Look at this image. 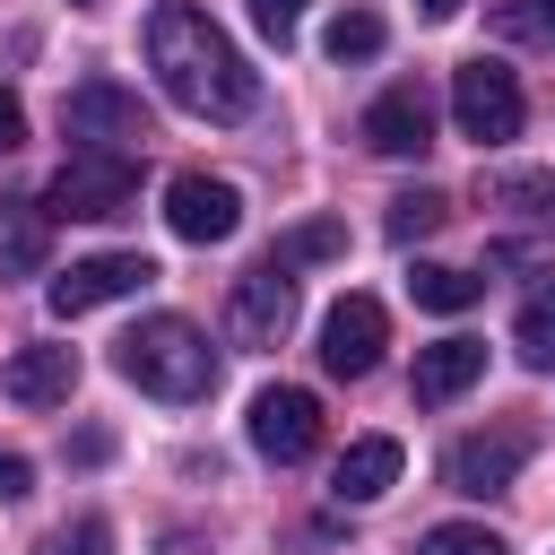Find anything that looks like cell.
<instances>
[{"label":"cell","instance_id":"11","mask_svg":"<svg viewBox=\"0 0 555 555\" xmlns=\"http://www.w3.org/2000/svg\"><path fill=\"white\" fill-rule=\"evenodd\" d=\"M165 225H173L182 243H225V234L243 225V191L217 182V173H173V191H165Z\"/></svg>","mask_w":555,"mask_h":555},{"label":"cell","instance_id":"1","mask_svg":"<svg viewBox=\"0 0 555 555\" xmlns=\"http://www.w3.org/2000/svg\"><path fill=\"white\" fill-rule=\"evenodd\" d=\"M147 69H156V87L182 104V113H199V121H243L251 104H260V78H251V61L225 43V26L208 17V9H191V0H165L156 17H147Z\"/></svg>","mask_w":555,"mask_h":555},{"label":"cell","instance_id":"17","mask_svg":"<svg viewBox=\"0 0 555 555\" xmlns=\"http://www.w3.org/2000/svg\"><path fill=\"white\" fill-rule=\"evenodd\" d=\"M408 295H416L425 312H468V304L486 295V278H468V269H442V260H416Z\"/></svg>","mask_w":555,"mask_h":555},{"label":"cell","instance_id":"7","mask_svg":"<svg viewBox=\"0 0 555 555\" xmlns=\"http://www.w3.org/2000/svg\"><path fill=\"white\" fill-rule=\"evenodd\" d=\"M251 451L278 460V468L312 460V451H321V399L295 390V382H269V390L251 399Z\"/></svg>","mask_w":555,"mask_h":555},{"label":"cell","instance_id":"16","mask_svg":"<svg viewBox=\"0 0 555 555\" xmlns=\"http://www.w3.org/2000/svg\"><path fill=\"white\" fill-rule=\"evenodd\" d=\"M512 347H520V364L555 373V269L529 286V304H520V321H512Z\"/></svg>","mask_w":555,"mask_h":555},{"label":"cell","instance_id":"28","mask_svg":"<svg viewBox=\"0 0 555 555\" xmlns=\"http://www.w3.org/2000/svg\"><path fill=\"white\" fill-rule=\"evenodd\" d=\"M416 9H425V17H460V0H416Z\"/></svg>","mask_w":555,"mask_h":555},{"label":"cell","instance_id":"21","mask_svg":"<svg viewBox=\"0 0 555 555\" xmlns=\"http://www.w3.org/2000/svg\"><path fill=\"white\" fill-rule=\"evenodd\" d=\"M416 555H512V546L494 529H477V520H442V529L416 538Z\"/></svg>","mask_w":555,"mask_h":555},{"label":"cell","instance_id":"25","mask_svg":"<svg viewBox=\"0 0 555 555\" xmlns=\"http://www.w3.org/2000/svg\"><path fill=\"white\" fill-rule=\"evenodd\" d=\"M61 555H113V529H104V520H78V529L61 538Z\"/></svg>","mask_w":555,"mask_h":555},{"label":"cell","instance_id":"29","mask_svg":"<svg viewBox=\"0 0 555 555\" xmlns=\"http://www.w3.org/2000/svg\"><path fill=\"white\" fill-rule=\"evenodd\" d=\"M546 35H555V0H546Z\"/></svg>","mask_w":555,"mask_h":555},{"label":"cell","instance_id":"5","mask_svg":"<svg viewBox=\"0 0 555 555\" xmlns=\"http://www.w3.org/2000/svg\"><path fill=\"white\" fill-rule=\"evenodd\" d=\"M61 130H69V139H87V147L130 156V147H147V104H139L130 87H113V78H87V87H69Z\"/></svg>","mask_w":555,"mask_h":555},{"label":"cell","instance_id":"15","mask_svg":"<svg viewBox=\"0 0 555 555\" xmlns=\"http://www.w3.org/2000/svg\"><path fill=\"white\" fill-rule=\"evenodd\" d=\"M69 382H78V356L69 347H17L9 373H0V390L17 408H52V399H69Z\"/></svg>","mask_w":555,"mask_h":555},{"label":"cell","instance_id":"26","mask_svg":"<svg viewBox=\"0 0 555 555\" xmlns=\"http://www.w3.org/2000/svg\"><path fill=\"white\" fill-rule=\"evenodd\" d=\"M9 147H26V104L0 87V156H9Z\"/></svg>","mask_w":555,"mask_h":555},{"label":"cell","instance_id":"2","mask_svg":"<svg viewBox=\"0 0 555 555\" xmlns=\"http://www.w3.org/2000/svg\"><path fill=\"white\" fill-rule=\"evenodd\" d=\"M121 373H130L139 390H156V399H208L217 356H208V338H199L182 312H156V321H139V330L121 338Z\"/></svg>","mask_w":555,"mask_h":555},{"label":"cell","instance_id":"20","mask_svg":"<svg viewBox=\"0 0 555 555\" xmlns=\"http://www.w3.org/2000/svg\"><path fill=\"white\" fill-rule=\"evenodd\" d=\"M442 217H451L442 191H399V199H390V243H416V234H434Z\"/></svg>","mask_w":555,"mask_h":555},{"label":"cell","instance_id":"8","mask_svg":"<svg viewBox=\"0 0 555 555\" xmlns=\"http://www.w3.org/2000/svg\"><path fill=\"white\" fill-rule=\"evenodd\" d=\"M382 347H390V312H382L373 295H338L330 321H321V364H330L338 382H364V373L382 364Z\"/></svg>","mask_w":555,"mask_h":555},{"label":"cell","instance_id":"14","mask_svg":"<svg viewBox=\"0 0 555 555\" xmlns=\"http://www.w3.org/2000/svg\"><path fill=\"white\" fill-rule=\"evenodd\" d=\"M486 373V347L477 338H434V347H416V408H442V399H460L468 382Z\"/></svg>","mask_w":555,"mask_h":555},{"label":"cell","instance_id":"19","mask_svg":"<svg viewBox=\"0 0 555 555\" xmlns=\"http://www.w3.org/2000/svg\"><path fill=\"white\" fill-rule=\"evenodd\" d=\"M338 251H347V225H338V217H312V225H295L269 260H278V269H304V260H338Z\"/></svg>","mask_w":555,"mask_h":555},{"label":"cell","instance_id":"6","mask_svg":"<svg viewBox=\"0 0 555 555\" xmlns=\"http://www.w3.org/2000/svg\"><path fill=\"white\" fill-rule=\"evenodd\" d=\"M147 278H156V260H147V251H95V260H69L43 295H52V312H61V321H78V312H104V304L139 295Z\"/></svg>","mask_w":555,"mask_h":555},{"label":"cell","instance_id":"13","mask_svg":"<svg viewBox=\"0 0 555 555\" xmlns=\"http://www.w3.org/2000/svg\"><path fill=\"white\" fill-rule=\"evenodd\" d=\"M399 460H408V451H399L390 434H364V442H347V451H338L330 494H338V503H382V494L399 486Z\"/></svg>","mask_w":555,"mask_h":555},{"label":"cell","instance_id":"3","mask_svg":"<svg viewBox=\"0 0 555 555\" xmlns=\"http://www.w3.org/2000/svg\"><path fill=\"white\" fill-rule=\"evenodd\" d=\"M130 199H139V165L113 156V147H78V156L52 173L43 217H87V225H104V217H130Z\"/></svg>","mask_w":555,"mask_h":555},{"label":"cell","instance_id":"24","mask_svg":"<svg viewBox=\"0 0 555 555\" xmlns=\"http://www.w3.org/2000/svg\"><path fill=\"white\" fill-rule=\"evenodd\" d=\"M243 9H251V26L269 43H295V26H304V0H243Z\"/></svg>","mask_w":555,"mask_h":555},{"label":"cell","instance_id":"9","mask_svg":"<svg viewBox=\"0 0 555 555\" xmlns=\"http://www.w3.org/2000/svg\"><path fill=\"white\" fill-rule=\"evenodd\" d=\"M356 139H364L373 156H425V147H434V95H425L416 78H399V87H382V95L364 104V121H356Z\"/></svg>","mask_w":555,"mask_h":555},{"label":"cell","instance_id":"10","mask_svg":"<svg viewBox=\"0 0 555 555\" xmlns=\"http://www.w3.org/2000/svg\"><path fill=\"white\" fill-rule=\"evenodd\" d=\"M225 321H234V338H243V347H278V338L295 330V278H286L278 260L243 269V278H234V304H225Z\"/></svg>","mask_w":555,"mask_h":555},{"label":"cell","instance_id":"18","mask_svg":"<svg viewBox=\"0 0 555 555\" xmlns=\"http://www.w3.org/2000/svg\"><path fill=\"white\" fill-rule=\"evenodd\" d=\"M321 43H330V61H373V52H382V43H390V26H382V17H373V9H338V17H330V35H321Z\"/></svg>","mask_w":555,"mask_h":555},{"label":"cell","instance_id":"22","mask_svg":"<svg viewBox=\"0 0 555 555\" xmlns=\"http://www.w3.org/2000/svg\"><path fill=\"white\" fill-rule=\"evenodd\" d=\"M35 260H43V208L9 217V234H0V269H9V278H26Z\"/></svg>","mask_w":555,"mask_h":555},{"label":"cell","instance_id":"27","mask_svg":"<svg viewBox=\"0 0 555 555\" xmlns=\"http://www.w3.org/2000/svg\"><path fill=\"white\" fill-rule=\"evenodd\" d=\"M26 486H35V468H26V460H0V494H9V503H17V494H26Z\"/></svg>","mask_w":555,"mask_h":555},{"label":"cell","instance_id":"12","mask_svg":"<svg viewBox=\"0 0 555 555\" xmlns=\"http://www.w3.org/2000/svg\"><path fill=\"white\" fill-rule=\"evenodd\" d=\"M520 460H529V434H460L442 477H451V494H503Z\"/></svg>","mask_w":555,"mask_h":555},{"label":"cell","instance_id":"23","mask_svg":"<svg viewBox=\"0 0 555 555\" xmlns=\"http://www.w3.org/2000/svg\"><path fill=\"white\" fill-rule=\"evenodd\" d=\"M494 199H503V208H520V217H555V173H503V182H494Z\"/></svg>","mask_w":555,"mask_h":555},{"label":"cell","instance_id":"4","mask_svg":"<svg viewBox=\"0 0 555 555\" xmlns=\"http://www.w3.org/2000/svg\"><path fill=\"white\" fill-rule=\"evenodd\" d=\"M451 121H460V139H477V147L520 139L529 104H520L512 61H460V69H451Z\"/></svg>","mask_w":555,"mask_h":555},{"label":"cell","instance_id":"30","mask_svg":"<svg viewBox=\"0 0 555 555\" xmlns=\"http://www.w3.org/2000/svg\"><path fill=\"white\" fill-rule=\"evenodd\" d=\"M78 9H87V0H78Z\"/></svg>","mask_w":555,"mask_h":555}]
</instances>
